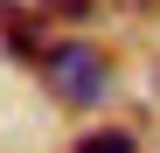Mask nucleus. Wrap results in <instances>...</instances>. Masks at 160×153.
Returning a JSON list of instances; mask_svg holds the SVG:
<instances>
[{
  "label": "nucleus",
  "instance_id": "nucleus-1",
  "mask_svg": "<svg viewBox=\"0 0 160 153\" xmlns=\"http://www.w3.org/2000/svg\"><path fill=\"white\" fill-rule=\"evenodd\" d=\"M42 84L56 105H98L104 91H112V70H104V56L91 42H56V49H42Z\"/></svg>",
  "mask_w": 160,
  "mask_h": 153
},
{
  "label": "nucleus",
  "instance_id": "nucleus-2",
  "mask_svg": "<svg viewBox=\"0 0 160 153\" xmlns=\"http://www.w3.org/2000/svg\"><path fill=\"white\" fill-rule=\"evenodd\" d=\"M77 153H139V146H132V132H112V125H104V132L77 139Z\"/></svg>",
  "mask_w": 160,
  "mask_h": 153
},
{
  "label": "nucleus",
  "instance_id": "nucleus-3",
  "mask_svg": "<svg viewBox=\"0 0 160 153\" xmlns=\"http://www.w3.org/2000/svg\"><path fill=\"white\" fill-rule=\"evenodd\" d=\"M42 14H63V21H84V14H98V0H35Z\"/></svg>",
  "mask_w": 160,
  "mask_h": 153
}]
</instances>
